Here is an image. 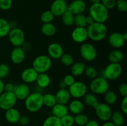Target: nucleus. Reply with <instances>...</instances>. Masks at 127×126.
<instances>
[{
    "mask_svg": "<svg viewBox=\"0 0 127 126\" xmlns=\"http://www.w3.org/2000/svg\"><path fill=\"white\" fill-rule=\"evenodd\" d=\"M88 38L94 42H100L105 39L107 35V27L104 23L94 22L88 26Z\"/></svg>",
    "mask_w": 127,
    "mask_h": 126,
    "instance_id": "nucleus-1",
    "label": "nucleus"
},
{
    "mask_svg": "<svg viewBox=\"0 0 127 126\" xmlns=\"http://www.w3.org/2000/svg\"><path fill=\"white\" fill-rule=\"evenodd\" d=\"M89 14L95 22L105 23L109 17V10L101 2L92 4L89 8Z\"/></svg>",
    "mask_w": 127,
    "mask_h": 126,
    "instance_id": "nucleus-2",
    "label": "nucleus"
},
{
    "mask_svg": "<svg viewBox=\"0 0 127 126\" xmlns=\"http://www.w3.org/2000/svg\"><path fill=\"white\" fill-rule=\"evenodd\" d=\"M26 109L31 112H36L40 111L43 106V95L40 92L30 93L24 100Z\"/></svg>",
    "mask_w": 127,
    "mask_h": 126,
    "instance_id": "nucleus-3",
    "label": "nucleus"
},
{
    "mask_svg": "<svg viewBox=\"0 0 127 126\" xmlns=\"http://www.w3.org/2000/svg\"><path fill=\"white\" fill-rule=\"evenodd\" d=\"M52 65V59L48 55H39L32 62V67L38 73H47Z\"/></svg>",
    "mask_w": 127,
    "mask_h": 126,
    "instance_id": "nucleus-4",
    "label": "nucleus"
},
{
    "mask_svg": "<svg viewBox=\"0 0 127 126\" xmlns=\"http://www.w3.org/2000/svg\"><path fill=\"white\" fill-rule=\"evenodd\" d=\"M108 80L103 77H97L93 79L89 84V88L95 95H104L109 90Z\"/></svg>",
    "mask_w": 127,
    "mask_h": 126,
    "instance_id": "nucleus-5",
    "label": "nucleus"
},
{
    "mask_svg": "<svg viewBox=\"0 0 127 126\" xmlns=\"http://www.w3.org/2000/svg\"><path fill=\"white\" fill-rule=\"evenodd\" d=\"M122 73V67L119 63H109L103 71V77L109 80L119 79Z\"/></svg>",
    "mask_w": 127,
    "mask_h": 126,
    "instance_id": "nucleus-6",
    "label": "nucleus"
},
{
    "mask_svg": "<svg viewBox=\"0 0 127 126\" xmlns=\"http://www.w3.org/2000/svg\"><path fill=\"white\" fill-rule=\"evenodd\" d=\"M79 53L83 59L88 62L95 60L97 56V51L95 47L90 43H82L79 49Z\"/></svg>",
    "mask_w": 127,
    "mask_h": 126,
    "instance_id": "nucleus-7",
    "label": "nucleus"
},
{
    "mask_svg": "<svg viewBox=\"0 0 127 126\" xmlns=\"http://www.w3.org/2000/svg\"><path fill=\"white\" fill-rule=\"evenodd\" d=\"M95 114L99 119L103 122H107L110 119L112 111L109 105L105 103H98L94 107Z\"/></svg>",
    "mask_w": 127,
    "mask_h": 126,
    "instance_id": "nucleus-8",
    "label": "nucleus"
},
{
    "mask_svg": "<svg viewBox=\"0 0 127 126\" xmlns=\"http://www.w3.org/2000/svg\"><path fill=\"white\" fill-rule=\"evenodd\" d=\"M71 96L74 99H81L88 93V86L83 82L76 81L68 88Z\"/></svg>",
    "mask_w": 127,
    "mask_h": 126,
    "instance_id": "nucleus-9",
    "label": "nucleus"
},
{
    "mask_svg": "<svg viewBox=\"0 0 127 126\" xmlns=\"http://www.w3.org/2000/svg\"><path fill=\"white\" fill-rule=\"evenodd\" d=\"M7 36L9 42L14 47H21L25 42L24 32L19 27L11 29Z\"/></svg>",
    "mask_w": 127,
    "mask_h": 126,
    "instance_id": "nucleus-10",
    "label": "nucleus"
},
{
    "mask_svg": "<svg viewBox=\"0 0 127 126\" xmlns=\"http://www.w3.org/2000/svg\"><path fill=\"white\" fill-rule=\"evenodd\" d=\"M17 98L13 92L4 91L0 95V108L2 110H6L14 107Z\"/></svg>",
    "mask_w": 127,
    "mask_h": 126,
    "instance_id": "nucleus-11",
    "label": "nucleus"
},
{
    "mask_svg": "<svg viewBox=\"0 0 127 126\" xmlns=\"http://www.w3.org/2000/svg\"><path fill=\"white\" fill-rule=\"evenodd\" d=\"M68 9V4L65 0H54L51 4L50 11L55 17H61Z\"/></svg>",
    "mask_w": 127,
    "mask_h": 126,
    "instance_id": "nucleus-12",
    "label": "nucleus"
},
{
    "mask_svg": "<svg viewBox=\"0 0 127 126\" xmlns=\"http://www.w3.org/2000/svg\"><path fill=\"white\" fill-rule=\"evenodd\" d=\"M13 93L17 100L24 101L31 93V89L28 84H20L14 86Z\"/></svg>",
    "mask_w": 127,
    "mask_h": 126,
    "instance_id": "nucleus-13",
    "label": "nucleus"
},
{
    "mask_svg": "<svg viewBox=\"0 0 127 126\" xmlns=\"http://www.w3.org/2000/svg\"><path fill=\"white\" fill-rule=\"evenodd\" d=\"M86 8V3L84 0H74L68 5V10L74 16L83 14Z\"/></svg>",
    "mask_w": 127,
    "mask_h": 126,
    "instance_id": "nucleus-14",
    "label": "nucleus"
},
{
    "mask_svg": "<svg viewBox=\"0 0 127 126\" xmlns=\"http://www.w3.org/2000/svg\"><path fill=\"white\" fill-rule=\"evenodd\" d=\"M72 40L76 43H83L88 38L86 27H76L71 32Z\"/></svg>",
    "mask_w": 127,
    "mask_h": 126,
    "instance_id": "nucleus-15",
    "label": "nucleus"
},
{
    "mask_svg": "<svg viewBox=\"0 0 127 126\" xmlns=\"http://www.w3.org/2000/svg\"><path fill=\"white\" fill-rule=\"evenodd\" d=\"M108 42L112 47L119 49L124 46L126 41L123 38L122 33L120 32H113L109 35Z\"/></svg>",
    "mask_w": 127,
    "mask_h": 126,
    "instance_id": "nucleus-16",
    "label": "nucleus"
},
{
    "mask_svg": "<svg viewBox=\"0 0 127 126\" xmlns=\"http://www.w3.org/2000/svg\"><path fill=\"white\" fill-rule=\"evenodd\" d=\"M48 56L52 59H60L64 54L63 46L58 43H52L48 46Z\"/></svg>",
    "mask_w": 127,
    "mask_h": 126,
    "instance_id": "nucleus-17",
    "label": "nucleus"
},
{
    "mask_svg": "<svg viewBox=\"0 0 127 126\" xmlns=\"http://www.w3.org/2000/svg\"><path fill=\"white\" fill-rule=\"evenodd\" d=\"M38 73L33 67L25 69L21 72V78L25 84H32L35 82Z\"/></svg>",
    "mask_w": 127,
    "mask_h": 126,
    "instance_id": "nucleus-18",
    "label": "nucleus"
},
{
    "mask_svg": "<svg viewBox=\"0 0 127 126\" xmlns=\"http://www.w3.org/2000/svg\"><path fill=\"white\" fill-rule=\"evenodd\" d=\"M26 58V51L21 47H14L10 54L11 62L14 64H20Z\"/></svg>",
    "mask_w": 127,
    "mask_h": 126,
    "instance_id": "nucleus-19",
    "label": "nucleus"
},
{
    "mask_svg": "<svg viewBox=\"0 0 127 126\" xmlns=\"http://www.w3.org/2000/svg\"><path fill=\"white\" fill-rule=\"evenodd\" d=\"M55 96L57 103L63 104V105L68 104L71 98L70 93L68 91V89L67 88L59 89L57 91Z\"/></svg>",
    "mask_w": 127,
    "mask_h": 126,
    "instance_id": "nucleus-20",
    "label": "nucleus"
},
{
    "mask_svg": "<svg viewBox=\"0 0 127 126\" xmlns=\"http://www.w3.org/2000/svg\"><path fill=\"white\" fill-rule=\"evenodd\" d=\"M68 108L71 113L76 115L83 113L84 109V104L79 99H74L69 103Z\"/></svg>",
    "mask_w": 127,
    "mask_h": 126,
    "instance_id": "nucleus-21",
    "label": "nucleus"
},
{
    "mask_svg": "<svg viewBox=\"0 0 127 126\" xmlns=\"http://www.w3.org/2000/svg\"><path fill=\"white\" fill-rule=\"evenodd\" d=\"M20 112L14 107L6 110L5 112V118L6 120L11 124H16L19 122L21 117Z\"/></svg>",
    "mask_w": 127,
    "mask_h": 126,
    "instance_id": "nucleus-22",
    "label": "nucleus"
},
{
    "mask_svg": "<svg viewBox=\"0 0 127 126\" xmlns=\"http://www.w3.org/2000/svg\"><path fill=\"white\" fill-rule=\"evenodd\" d=\"M68 111L69 110L66 105L63 104L57 103L52 107V115L59 119L68 114Z\"/></svg>",
    "mask_w": 127,
    "mask_h": 126,
    "instance_id": "nucleus-23",
    "label": "nucleus"
},
{
    "mask_svg": "<svg viewBox=\"0 0 127 126\" xmlns=\"http://www.w3.org/2000/svg\"><path fill=\"white\" fill-rule=\"evenodd\" d=\"M86 67V65L83 62H76L73 63L71 65V74L74 77L80 76L84 74Z\"/></svg>",
    "mask_w": 127,
    "mask_h": 126,
    "instance_id": "nucleus-24",
    "label": "nucleus"
},
{
    "mask_svg": "<svg viewBox=\"0 0 127 126\" xmlns=\"http://www.w3.org/2000/svg\"><path fill=\"white\" fill-rule=\"evenodd\" d=\"M35 82L40 88H45L50 85L51 79L47 73H40L38 74Z\"/></svg>",
    "mask_w": 127,
    "mask_h": 126,
    "instance_id": "nucleus-25",
    "label": "nucleus"
},
{
    "mask_svg": "<svg viewBox=\"0 0 127 126\" xmlns=\"http://www.w3.org/2000/svg\"><path fill=\"white\" fill-rule=\"evenodd\" d=\"M108 59L111 63H119L120 64L124 59V54L122 51L118 49L112 50L109 53Z\"/></svg>",
    "mask_w": 127,
    "mask_h": 126,
    "instance_id": "nucleus-26",
    "label": "nucleus"
},
{
    "mask_svg": "<svg viewBox=\"0 0 127 126\" xmlns=\"http://www.w3.org/2000/svg\"><path fill=\"white\" fill-rule=\"evenodd\" d=\"M40 30L42 34L47 37H52L57 32V27L52 22L43 23Z\"/></svg>",
    "mask_w": 127,
    "mask_h": 126,
    "instance_id": "nucleus-27",
    "label": "nucleus"
},
{
    "mask_svg": "<svg viewBox=\"0 0 127 126\" xmlns=\"http://www.w3.org/2000/svg\"><path fill=\"white\" fill-rule=\"evenodd\" d=\"M110 119L115 126H122L125 121V115L121 111H115L112 114Z\"/></svg>",
    "mask_w": 127,
    "mask_h": 126,
    "instance_id": "nucleus-28",
    "label": "nucleus"
},
{
    "mask_svg": "<svg viewBox=\"0 0 127 126\" xmlns=\"http://www.w3.org/2000/svg\"><path fill=\"white\" fill-rule=\"evenodd\" d=\"M83 100H84V102H83L84 104L89 106V107H93V108L99 103L97 96H95V94L93 93H87L83 97Z\"/></svg>",
    "mask_w": 127,
    "mask_h": 126,
    "instance_id": "nucleus-29",
    "label": "nucleus"
},
{
    "mask_svg": "<svg viewBox=\"0 0 127 126\" xmlns=\"http://www.w3.org/2000/svg\"><path fill=\"white\" fill-rule=\"evenodd\" d=\"M11 28L9 22L5 19L0 17V38H4L8 35Z\"/></svg>",
    "mask_w": 127,
    "mask_h": 126,
    "instance_id": "nucleus-30",
    "label": "nucleus"
},
{
    "mask_svg": "<svg viewBox=\"0 0 127 126\" xmlns=\"http://www.w3.org/2000/svg\"><path fill=\"white\" fill-rule=\"evenodd\" d=\"M104 95L105 103L107 104L108 105H109V106L115 105L117 101V93L114 91L109 90Z\"/></svg>",
    "mask_w": 127,
    "mask_h": 126,
    "instance_id": "nucleus-31",
    "label": "nucleus"
},
{
    "mask_svg": "<svg viewBox=\"0 0 127 126\" xmlns=\"http://www.w3.org/2000/svg\"><path fill=\"white\" fill-rule=\"evenodd\" d=\"M43 106L52 108L57 103L55 95L52 93H46L43 95Z\"/></svg>",
    "mask_w": 127,
    "mask_h": 126,
    "instance_id": "nucleus-32",
    "label": "nucleus"
},
{
    "mask_svg": "<svg viewBox=\"0 0 127 126\" xmlns=\"http://www.w3.org/2000/svg\"><path fill=\"white\" fill-rule=\"evenodd\" d=\"M62 22L66 26H71L74 24V16L68 9L62 16Z\"/></svg>",
    "mask_w": 127,
    "mask_h": 126,
    "instance_id": "nucleus-33",
    "label": "nucleus"
},
{
    "mask_svg": "<svg viewBox=\"0 0 127 126\" xmlns=\"http://www.w3.org/2000/svg\"><path fill=\"white\" fill-rule=\"evenodd\" d=\"M42 126H62V125L60 119L52 115L45 120Z\"/></svg>",
    "mask_w": 127,
    "mask_h": 126,
    "instance_id": "nucleus-34",
    "label": "nucleus"
},
{
    "mask_svg": "<svg viewBox=\"0 0 127 126\" xmlns=\"http://www.w3.org/2000/svg\"><path fill=\"white\" fill-rule=\"evenodd\" d=\"M74 124L77 125L78 126H84L88 121H89V118L87 115L84 114L80 113L76 114L74 117Z\"/></svg>",
    "mask_w": 127,
    "mask_h": 126,
    "instance_id": "nucleus-35",
    "label": "nucleus"
},
{
    "mask_svg": "<svg viewBox=\"0 0 127 126\" xmlns=\"http://www.w3.org/2000/svg\"><path fill=\"white\" fill-rule=\"evenodd\" d=\"M74 24L78 27H86V16L84 14L74 16Z\"/></svg>",
    "mask_w": 127,
    "mask_h": 126,
    "instance_id": "nucleus-36",
    "label": "nucleus"
},
{
    "mask_svg": "<svg viewBox=\"0 0 127 126\" xmlns=\"http://www.w3.org/2000/svg\"><path fill=\"white\" fill-rule=\"evenodd\" d=\"M84 74H85V75L88 78L92 79V80L98 77L97 70L96 69V68L92 65H88V66L86 67Z\"/></svg>",
    "mask_w": 127,
    "mask_h": 126,
    "instance_id": "nucleus-37",
    "label": "nucleus"
},
{
    "mask_svg": "<svg viewBox=\"0 0 127 126\" xmlns=\"http://www.w3.org/2000/svg\"><path fill=\"white\" fill-rule=\"evenodd\" d=\"M54 19L55 16L50 10L43 12L40 16V21L43 22V23L52 22Z\"/></svg>",
    "mask_w": 127,
    "mask_h": 126,
    "instance_id": "nucleus-38",
    "label": "nucleus"
},
{
    "mask_svg": "<svg viewBox=\"0 0 127 126\" xmlns=\"http://www.w3.org/2000/svg\"><path fill=\"white\" fill-rule=\"evenodd\" d=\"M61 63L65 66H71L74 63L73 57L68 53L63 54L60 58Z\"/></svg>",
    "mask_w": 127,
    "mask_h": 126,
    "instance_id": "nucleus-39",
    "label": "nucleus"
},
{
    "mask_svg": "<svg viewBox=\"0 0 127 126\" xmlns=\"http://www.w3.org/2000/svg\"><path fill=\"white\" fill-rule=\"evenodd\" d=\"M60 121L62 126H73L74 124V117L69 114L62 117Z\"/></svg>",
    "mask_w": 127,
    "mask_h": 126,
    "instance_id": "nucleus-40",
    "label": "nucleus"
},
{
    "mask_svg": "<svg viewBox=\"0 0 127 126\" xmlns=\"http://www.w3.org/2000/svg\"><path fill=\"white\" fill-rule=\"evenodd\" d=\"M10 72V68L7 64L5 63L0 64V79L3 80L8 76Z\"/></svg>",
    "mask_w": 127,
    "mask_h": 126,
    "instance_id": "nucleus-41",
    "label": "nucleus"
},
{
    "mask_svg": "<svg viewBox=\"0 0 127 126\" xmlns=\"http://www.w3.org/2000/svg\"><path fill=\"white\" fill-rule=\"evenodd\" d=\"M115 7H117L120 12H126L127 11V0H117Z\"/></svg>",
    "mask_w": 127,
    "mask_h": 126,
    "instance_id": "nucleus-42",
    "label": "nucleus"
},
{
    "mask_svg": "<svg viewBox=\"0 0 127 126\" xmlns=\"http://www.w3.org/2000/svg\"><path fill=\"white\" fill-rule=\"evenodd\" d=\"M12 6V0H0V9L8 11Z\"/></svg>",
    "mask_w": 127,
    "mask_h": 126,
    "instance_id": "nucleus-43",
    "label": "nucleus"
},
{
    "mask_svg": "<svg viewBox=\"0 0 127 126\" xmlns=\"http://www.w3.org/2000/svg\"><path fill=\"white\" fill-rule=\"evenodd\" d=\"M63 82H64V84H66L67 87H69L71 85H73L74 82H76L75 77L74 76H73L71 74H67L65 76L63 77Z\"/></svg>",
    "mask_w": 127,
    "mask_h": 126,
    "instance_id": "nucleus-44",
    "label": "nucleus"
},
{
    "mask_svg": "<svg viewBox=\"0 0 127 126\" xmlns=\"http://www.w3.org/2000/svg\"><path fill=\"white\" fill-rule=\"evenodd\" d=\"M117 0H101V3L108 10L115 8Z\"/></svg>",
    "mask_w": 127,
    "mask_h": 126,
    "instance_id": "nucleus-45",
    "label": "nucleus"
},
{
    "mask_svg": "<svg viewBox=\"0 0 127 126\" xmlns=\"http://www.w3.org/2000/svg\"><path fill=\"white\" fill-rule=\"evenodd\" d=\"M119 92L120 93V96L124 97L127 96V85L125 83L120 84L119 86Z\"/></svg>",
    "mask_w": 127,
    "mask_h": 126,
    "instance_id": "nucleus-46",
    "label": "nucleus"
},
{
    "mask_svg": "<svg viewBox=\"0 0 127 126\" xmlns=\"http://www.w3.org/2000/svg\"><path fill=\"white\" fill-rule=\"evenodd\" d=\"M18 122L22 126H27L30 122V119L28 116H26V115L21 116Z\"/></svg>",
    "mask_w": 127,
    "mask_h": 126,
    "instance_id": "nucleus-47",
    "label": "nucleus"
},
{
    "mask_svg": "<svg viewBox=\"0 0 127 126\" xmlns=\"http://www.w3.org/2000/svg\"><path fill=\"white\" fill-rule=\"evenodd\" d=\"M121 111L124 114V115L127 114V96L123 98L120 104Z\"/></svg>",
    "mask_w": 127,
    "mask_h": 126,
    "instance_id": "nucleus-48",
    "label": "nucleus"
},
{
    "mask_svg": "<svg viewBox=\"0 0 127 126\" xmlns=\"http://www.w3.org/2000/svg\"><path fill=\"white\" fill-rule=\"evenodd\" d=\"M14 86L12 83H7L4 84V91L8 92H13Z\"/></svg>",
    "mask_w": 127,
    "mask_h": 126,
    "instance_id": "nucleus-49",
    "label": "nucleus"
},
{
    "mask_svg": "<svg viewBox=\"0 0 127 126\" xmlns=\"http://www.w3.org/2000/svg\"><path fill=\"white\" fill-rule=\"evenodd\" d=\"M21 47L25 51H30L31 49V44L29 42H25Z\"/></svg>",
    "mask_w": 127,
    "mask_h": 126,
    "instance_id": "nucleus-50",
    "label": "nucleus"
},
{
    "mask_svg": "<svg viewBox=\"0 0 127 126\" xmlns=\"http://www.w3.org/2000/svg\"><path fill=\"white\" fill-rule=\"evenodd\" d=\"M84 126H100L97 121L95 120H89L88 123Z\"/></svg>",
    "mask_w": 127,
    "mask_h": 126,
    "instance_id": "nucleus-51",
    "label": "nucleus"
},
{
    "mask_svg": "<svg viewBox=\"0 0 127 126\" xmlns=\"http://www.w3.org/2000/svg\"><path fill=\"white\" fill-rule=\"evenodd\" d=\"M9 27L11 29H13V28H16L18 27L17 22L15 21H11V22H9Z\"/></svg>",
    "mask_w": 127,
    "mask_h": 126,
    "instance_id": "nucleus-52",
    "label": "nucleus"
},
{
    "mask_svg": "<svg viewBox=\"0 0 127 126\" xmlns=\"http://www.w3.org/2000/svg\"><path fill=\"white\" fill-rule=\"evenodd\" d=\"M95 22L94 20L90 16H86V23H87V26H89L90 25H92L93 23H94Z\"/></svg>",
    "mask_w": 127,
    "mask_h": 126,
    "instance_id": "nucleus-53",
    "label": "nucleus"
},
{
    "mask_svg": "<svg viewBox=\"0 0 127 126\" xmlns=\"http://www.w3.org/2000/svg\"><path fill=\"white\" fill-rule=\"evenodd\" d=\"M4 83L2 79H0V95L4 91Z\"/></svg>",
    "mask_w": 127,
    "mask_h": 126,
    "instance_id": "nucleus-54",
    "label": "nucleus"
},
{
    "mask_svg": "<svg viewBox=\"0 0 127 126\" xmlns=\"http://www.w3.org/2000/svg\"><path fill=\"white\" fill-rule=\"evenodd\" d=\"M59 87L60 89H63V88H66V85L64 84V82H63V80H60V82H59Z\"/></svg>",
    "mask_w": 127,
    "mask_h": 126,
    "instance_id": "nucleus-55",
    "label": "nucleus"
},
{
    "mask_svg": "<svg viewBox=\"0 0 127 126\" xmlns=\"http://www.w3.org/2000/svg\"><path fill=\"white\" fill-rule=\"evenodd\" d=\"M101 126H115L111 121H107L105 122Z\"/></svg>",
    "mask_w": 127,
    "mask_h": 126,
    "instance_id": "nucleus-56",
    "label": "nucleus"
},
{
    "mask_svg": "<svg viewBox=\"0 0 127 126\" xmlns=\"http://www.w3.org/2000/svg\"><path fill=\"white\" fill-rule=\"evenodd\" d=\"M92 4H96L101 2V0H89Z\"/></svg>",
    "mask_w": 127,
    "mask_h": 126,
    "instance_id": "nucleus-57",
    "label": "nucleus"
},
{
    "mask_svg": "<svg viewBox=\"0 0 127 126\" xmlns=\"http://www.w3.org/2000/svg\"><path fill=\"white\" fill-rule=\"evenodd\" d=\"M122 36H123V38H124L125 41H127V32H125L124 33H122Z\"/></svg>",
    "mask_w": 127,
    "mask_h": 126,
    "instance_id": "nucleus-58",
    "label": "nucleus"
}]
</instances>
